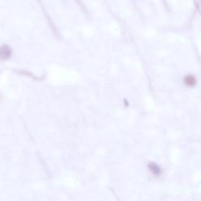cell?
I'll return each mask as SVG.
<instances>
[{"label":"cell","mask_w":201,"mask_h":201,"mask_svg":"<svg viewBox=\"0 0 201 201\" xmlns=\"http://www.w3.org/2000/svg\"><path fill=\"white\" fill-rule=\"evenodd\" d=\"M11 50L7 46H2L0 47V59L6 60L10 57Z\"/></svg>","instance_id":"6da1fadb"},{"label":"cell","mask_w":201,"mask_h":201,"mask_svg":"<svg viewBox=\"0 0 201 201\" xmlns=\"http://www.w3.org/2000/svg\"><path fill=\"white\" fill-rule=\"evenodd\" d=\"M185 82L187 85L192 87V86L195 85V84H196V79L192 76H187L185 79Z\"/></svg>","instance_id":"7a4b0ae2"}]
</instances>
